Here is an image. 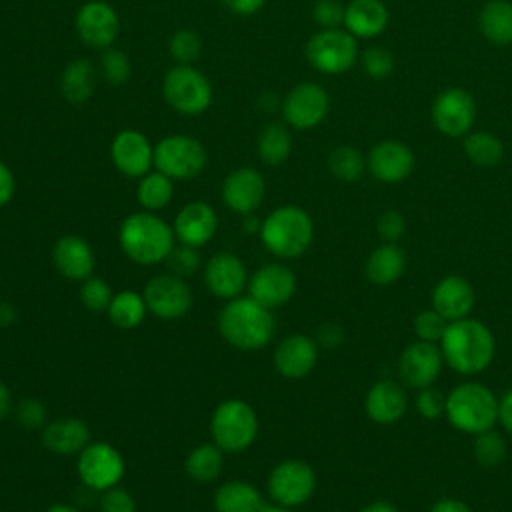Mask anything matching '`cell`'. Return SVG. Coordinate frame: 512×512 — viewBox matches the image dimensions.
<instances>
[{
  "label": "cell",
  "mask_w": 512,
  "mask_h": 512,
  "mask_svg": "<svg viewBox=\"0 0 512 512\" xmlns=\"http://www.w3.org/2000/svg\"><path fill=\"white\" fill-rule=\"evenodd\" d=\"M174 240V228L148 210L126 216L118 230L122 252L142 266L166 260L174 250Z\"/></svg>",
  "instance_id": "obj_3"
},
{
  "label": "cell",
  "mask_w": 512,
  "mask_h": 512,
  "mask_svg": "<svg viewBox=\"0 0 512 512\" xmlns=\"http://www.w3.org/2000/svg\"><path fill=\"white\" fill-rule=\"evenodd\" d=\"M344 340V332L338 324H324L320 330H318V344L326 346V348H336L340 346Z\"/></svg>",
  "instance_id": "obj_53"
},
{
  "label": "cell",
  "mask_w": 512,
  "mask_h": 512,
  "mask_svg": "<svg viewBox=\"0 0 512 512\" xmlns=\"http://www.w3.org/2000/svg\"><path fill=\"white\" fill-rule=\"evenodd\" d=\"M14 414H16L18 424L26 430H36L46 424V408L36 398H26V400L18 402Z\"/></svg>",
  "instance_id": "obj_46"
},
{
  "label": "cell",
  "mask_w": 512,
  "mask_h": 512,
  "mask_svg": "<svg viewBox=\"0 0 512 512\" xmlns=\"http://www.w3.org/2000/svg\"><path fill=\"white\" fill-rule=\"evenodd\" d=\"M42 444L58 456L80 454L90 444V428L80 418H58L42 426Z\"/></svg>",
  "instance_id": "obj_27"
},
{
  "label": "cell",
  "mask_w": 512,
  "mask_h": 512,
  "mask_svg": "<svg viewBox=\"0 0 512 512\" xmlns=\"http://www.w3.org/2000/svg\"><path fill=\"white\" fill-rule=\"evenodd\" d=\"M260 240L278 258H296L308 250L314 238L310 214L300 206H280L260 224Z\"/></svg>",
  "instance_id": "obj_4"
},
{
  "label": "cell",
  "mask_w": 512,
  "mask_h": 512,
  "mask_svg": "<svg viewBox=\"0 0 512 512\" xmlns=\"http://www.w3.org/2000/svg\"><path fill=\"white\" fill-rule=\"evenodd\" d=\"M406 270V254L396 242H382L366 260V276L376 286L394 284Z\"/></svg>",
  "instance_id": "obj_29"
},
{
  "label": "cell",
  "mask_w": 512,
  "mask_h": 512,
  "mask_svg": "<svg viewBox=\"0 0 512 512\" xmlns=\"http://www.w3.org/2000/svg\"><path fill=\"white\" fill-rule=\"evenodd\" d=\"M416 408H418V412H420L424 418H428V420L438 418L440 414H444L446 396H442L440 390L426 386V388H422V390L418 392Z\"/></svg>",
  "instance_id": "obj_49"
},
{
  "label": "cell",
  "mask_w": 512,
  "mask_h": 512,
  "mask_svg": "<svg viewBox=\"0 0 512 512\" xmlns=\"http://www.w3.org/2000/svg\"><path fill=\"white\" fill-rule=\"evenodd\" d=\"M258 158L268 166L284 164L292 154V132L286 122L266 124L256 142Z\"/></svg>",
  "instance_id": "obj_33"
},
{
  "label": "cell",
  "mask_w": 512,
  "mask_h": 512,
  "mask_svg": "<svg viewBox=\"0 0 512 512\" xmlns=\"http://www.w3.org/2000/svg\"><path fill=\"white\" fill-rule=\"evenodd\" d=\"M258 434V416L254 408L238 398L220 402L210 418L212 442L222 452L246 450Z\"/></svg>",
  "instance_id": "obj_6"
},
{
  "label": "cell",
  "mask_w": 512,
  "mask_h": 512,
  "mask_svg": "<svg viewBox=\"0 0 512 512\" xmlns=\"http://www.w3.org/2000/svg\"><path fill=\"white\" fill-rule=\"evenodd\" d=\"M360 512H398L390 502H372L364 506Z\"/></svg>",
  "instance_id": "obj_58"
},
{
  "label": "cell",
  "mask_w": 512,
  "mask_h": 512,
  "mask_svg": "<svg viewBox=\"0 0 512 512\" xmlns=\"http://www.w3.org/2000/svg\"><path fill=\"white\" fill-rule=\"evenodd\" d=\"M376 230H378V236L382 238V242H398L406 230L404 216L398 210H386L378 216Z\"/></svg>",
  "instance_id": "obj_48"
},
{
  "label": "cell",
  "mask_w": 512,
  "mask_h": 512,
  "mask_svg": "<svg viewBox=\"0 0 512 512\" xmlns=\"http://www.w3.org/2000/svg\"><path fill=\"white\" fill-rule=\"evenodd\" d=\"M328 170L340 182H356L366 170V156L350 144L336 146L328 156Z\"/></svg>",
  "instance_id": "obj_38"
},
{
  "label": "cell",
  "mask_w": 512,
  "mask_h": 512,
  "mask_svg": "<svg viewBox=\"0 0 512 512\" xmlns=\"http://www.w3.org/2000/svg\"><path fill=\"white\" fill-rule=\"evenodd\" d=\"M448 324L450 322L442 314H438L434 308H430V310H422L420 314H416V318H414V332H416L418 340L440 344Z\"/></svg>",
  "instance_id": "obj_44"
},
{
  "label": "cell",
  "mask_w": 512,
  "mask_h": 512,
  "mask_svg": "<svg viewBox=\"0 0 512 512\" xmlns=\"http://www.w3.org/2000/svg\"><path fill=\"white\" fill-rule=\"evenodd\" d=\"M430 116L440 134L450 138H462L474 128L476 100L464 88H444L434 98Z\"/></svg>",
  "instance_id": "obj_11"
},
{
  "label": "cell",
  "mask_w": 512,
  "mask_h": 512,
  "mask_svg": "<svg viewBox=\"0 0 512 512\" xmlns=\"http://www.w3.org/2000/svg\"><path fill=\"white\" fill-rule=\"evenodd\" d=\"M174 236L186 246L200 248L208 244L218 228V216L208 202H188L174 218Z\"/></svg>",
  "instance_id": "obj_22"
},
{
  "label": "cell",
  "mask_w": 512,
  "mask_h": 512,
  "mask_svg": "<svg viewBox=\"0 0 512 512\" xmlns=\"http://www.w3.org/2000/svg\"><path fill=\"white\" fill-rule=\"evenodd\" d=\"M162 96L178 114L198 116L212 104V84L192 64H176L162 78Z\"/></svg>",
  "instance_id": "obj_8"
},
{
  "label": "cell",
  "mask_w": 512,
  "mask_h": 512,
  "mask_svg": "<svg viewBox=\"0 0 512 512\" xmlns=\"http://www.w3.org/2000/svg\"><path fill=\"white\" fill-rule=\"evenodd\" d=\"M390 22V12L384 0H350L344 10V30L356 40L378 38Z\"/></svg>",
  "instance_id": "obj_26"
},
{
  "label": "cell",
  "mask_w": 512,
  "mask_h": 512,
  "mask_svg": "<svg viewBox=\"0 0 512 512\" xmlns=\"http://www.w3.org/2000/svg\"><path fill=\"white\" fill-rule=\"evenodd\" d=\"M264 176L252 166H240L226 174L222 182V200L236 214H252L264 200Z\"/></svg>",
  "instance_id": "obj_19"
},
{
  "label": "cell",
  "mask_w": 512,
  "mask_h": 512,
  "mask_svg": "<svg viewBox=\"0 0 512 512\" xmlns=\"http://www.w3.org/2000/svg\"><path fill=\"white\" fill-rule=\"evenodd\" d=\"M406 406L404 388L392 380L376 382L364 398V410L376 424H394L404 416Z\"/></svg>",
  "instance_id": "obj_28"
},
{
  "label": "cell",
  "mask_w": 512,
  "mask_h": 512,
  "mask_svg": "<svg viewBox=\"0 0 512 512\" xmlns=\"http://www.w3.org/2000/svg\"><path fill=\"white\" fill-rule=\"evenodd\" d=\"M110 158L120 174L142 178L154 166V146L140 130L124 128L112 138Z\"/></svg>",
  "instance_id": "obj_16"
},
{
  "label": "cell",
  "mask_w": 512,
  "mask_h": 512,
  "mask_svg": "<svg viewBox=\"0 0 512 512\" xmlns=\"http://www.w3.org/2000/svg\"><path fill=\"white\" fill-rule=\"evenodd\" d=\"M478 28L494 46L512 44V2L486 0L478 12Z\"/></svg>",
  "instance_id": "obj_30"
},
{
  "label": "cell",
  "mask_w": 512,
  "mask_h": 512,
  "mask_svg": "<svg viewBox=\"0 0 512 512\" xmlns=\"http://www.w3.org/2000/svg\"><path fill=\"white\" fill-rule=\"evenodd\" d=\"M100 70H102V76H104V80L108 84L122 86L132 76V62H130V58H128V54L124 50L112 46V48L102 50Z\"/></svg>",
  "instance_id": "obj_40"
},
{
  "label": "cell",
  "mask_w": 512,
  "mask_h": 512,
  "mask_svg": "<svg viewBox=\"0 0 512 512\" xmlns=\"http://www.w3.org/2000/svg\"><path fill=\"white\" fill-rule=\"evenodd\" d=\"M166 260L172 262V268H174L178 274H190V272H194V270L198 268V254H196V248L186 246V244H182L180 248H174Z\"/></svg>",
  "instance_id": "obj_50"
},
{
  "label": "cell",
  "mask_w": 512,
  "mask_h": 512,
  "mask_svg": "<svg viewBox=\"0 0 512 512\" xmlns=\"http://www.w3.org/2000/svg\"><path fill=\"white\" fill-rule=\"evenodd\" d=\"M462 150L466 158L480 168L498 166L504 158L502 140L486 130H470L466 136H462Z\"/></svg>",
  "instance_id": "obj_34"
},
{
  "label": "cell",
  "mask_w": 512,
  "mask_h": 512,
  "mask_svg": "<svg viewBox=\"0 0 512 512\" xmlns=\"http://www.w3.org/2000/svg\"><path fill=\"white\" fill-rule=\"evenodd\" d=\"M264 506L260 490L244 480L224 482L214 492L216 512H260Z\"/></svg>",
  "instance_id": "obj_32"
},
{
  "label": "cell",
  "mask_w": 512,
  "mask_h": 512,
  "mask_svg": "<svg viewBox=\"0 0 512 512\" xmlns=\"http://www.w3.org/2000/svg\"><path fill=\"white\" fill-rule=\"evenodd\" d=\"M16 192V178L6 162L0 160V208H4Z\"/></svg>",
  "instance_id": "obj_52"
},
{
  "label": "cell",
  "mask_w": 512,
  "mask_h": 512,
  "mask_svg": "<svg viewBox=\"0 0 512 512\" xmlns=\"http://www.w3.org/2000/svg\"><path fill=\"white\" fill-rule=\"evenodd\" d=\"M46 512H80V510L70 504H52Z\"/></svg>",
  "instance_id": "obj_59"
},
{
  "label": "cell",
  "mask_w": 512,
  "mask_h": 512,
  "mask_svg": "<svg viewBox=\"0 0 512 512\" xmlns=\"http://www.w3.org/2000/svg\"><path fill=\"white\" fill-rule=\"evenodd\" d=\"M148 312L162 320H176L192 306L190 286L174 274H160L148 280L142 292Z\"/></svg>",
  "instance_id": "obj_15"
},
{
  "label": "cell",
  "mask_w": 512,
  "mask_h": 512,
  "mask_svg": "<svg viewBox=\"0 0 512 512\" xmlns=\"http://www.w3.org/2000/svg\"><path fill=\"white\" fill-rule=\"evenodd\" d=\"M318 360V342L304 334L286 336L274 350V368L280 376L298 380L312 372Z\"/></svg>",
  "instance_id": "obj_23"
},
{
  "label": "cell",
  "mask_w": 512,
  "mask_h": 512,
  "mask_svg": "<svg viewBox=\"0 0 512 512\" xmlns=\"http://www.w3.org/2000/svg\"><path fill=\"white\" fill-rule=\"evenodd\" d=\"M204 282L214 296L232 300L248 286V272L236 254L218 252L204 266Z\"/></svg>",
  "instance_id": "obj_21"
},
{
  "label": "cell",
  "mask_w": 512,
  "mask_h": 512,
  "mask_svg": "<svg viewBox=\"0 0 512 512\" xmlns=\"http://www.w3.org/2000/svg\"><path fill=\"white\" fill-rule=\"evenodd\" d=\"M316 488V474L302 460H284L268 476V494L274 504L296 508L310 500Z\"/></svg>",
  "instance_id": "obj_13"
},
{
  "label": "cell",
  "mask_w": 512,
  "mask_h": 512,
  "mask_svg": "<svg viewBox=\"0 0 512 512\" xmlns=\"http://www.w3.org/2000/svg\"><path fill=\"white\" fill-rule=\"evenodd\" d=\"M296 290V276L284 264H266L258 268L248 280V294L266 308L286 304Z\"/></svg>",
  "instance_id": "obj_20"
},
{
  "label": "cell",
  "mask_w": 512,
  "mask_h": 512,
  "mask_svg": "<svg viewBox=\"0 0 512 512\" xmlns=\"http://www.w3.org/2000/svg\"><path fill=\"white\" fill-rule=\"evenodd\" d=\"M204 144L188 134H170L154 144V168L172 180H192L206 168Z\"/></svg>",
  "instance_id": "obj_9"
},
{
  "label": "cell",
  "mask_w": 512,
  "mask_h": 512,
  "mask_svg": "<svg viewBox=\"0 0 512 512\" xmlns=\"http://www.w3.org/2000/svg\"><path fill=\"white\" fill-rule=\"evenodd\" d=\"M442 364L444 356L440 344L416 340L404 348L398 360V372L408 386L422 390L438 378Z\"/></svg>",
  "instance_id": "obj_18"
},
{
  "label": "cell",
  "mask_w": 512,
  "mask_h": 512,
  "mask_svg": "<svg viewBox=\"0 0 512 512\" xmlns=\"http://www.w3.org/2000/svg\"><path fill=\"white\" fill-rule=\"evenodd\" d=\"M168 52L176 64H194L202 54V38L190 28H180L170 36Z\"/></svg>",
  "instance_id": "obj_39"
},
{
  "label": "cell",
  "mask_w": 512,
  "mask_h": 512,
  "mask_svg": "<svg viewBox=\"0 0 512 512\" xmlns=\"http://www.w3.org/2000/svg\"><path fill=\"white\" fill-rule=\"evenodd\" d=\"M74 28L84 46L106 50L114 46L120 34V16L106 0H88L78 8Z\"/></svg>",
  "instance_id": "obj_14"
},
{
  "label": "cell",
  "mask_w": 512,
  "mask_h": 512,
  "mask_svg": "<svg viewBox=\"0 0 512 512\" xmlns=\"http://www.w3.org/2000/svg\"><path fill=\"white\" fill-rule=\"evenodd\" d=\"M112 290L110 286L96 276H90L82 282L80 286V302L84 304L86 310L90 312H104L108 310L110 302H112Z\"/></svg>",
  "instance_id": "obj_43"
},
{
  "label": "cell",
  "mask_w": 512,
  "mask_h": 512,
  "mask_svg": "<svg viewBox=\"0 0 512 512\" xmlns=\"http://www.w3.org/2000/svg\"><path fill=\"white\" fill-rule=\"evenodd\" d=\"M78 476L90 490L104 492L118 486L124 476V458L108 442H90L78 454Z\"/></svg>",
  "instance_id": "obj_12"
},
{
  "label": "cell",
  "mask_w": 512,
  "mask_h": 512,
  "mask_svg": "<svg viewBox=\"0 0 512 512\" xmlns=\"http://www.w3.org/2000/svg\"><path fill=\"white\" fill-rule=\"evenodd\" d=\"M416 166V156L412 148L400 140H380L376 142L368 156V172L384 184H398L406 180Z\"/></svg>",
  "instance_id": "obj_17"
},
{
  "label": "cell",
  "mask_w": 512,
  "mask_h": 512,
  "mask_svg": "<svg viewBox=\"0 0 512 512\" xmlns=\"http://www.w3.org/2000/svg\"><path fill=\"white\" fill-rule=\"evenodd\" d=\"M12 410V396H10V388L0 382V422L10 414Z\"/></svg>",
  "instance_id": "obj_56"
},
{
  "label": "cell",
  "mask_w": 512,
  "mask_h": 512,
  "mask_svg": "<svg viewBox=\"0 0 512 512\" xmlns=\"http://www.w3.org/2000/svg\"><path fill=\"white\" fill-rule=\"evenodd\" d=\"M136 196L144 210H148V212L162 210L164 206L170 204V200L174 196V180L168 178L166 174H162L160 170H150L148 174H144L140 178Z\"/></svg>",
  "instance_id": "obj_36"
},
{
  "label": "cell",
  "mask_w": 512,
  "mask_h": 512,
  "mask_svg": "<svg viewBox=\"0 0 512 512\" xmlns=\"http://www.w3.org/2000/svg\"><path fill=\"white\" fill-rule=\"evenodd\" d=\"M282 118L292 130H312L320 126L330 112V94L316 82L292 86L280 104Z\"/></svg>",
  "instance_id": "obj_10"
},
{
  "label": "cell",
  "mask_w": 512,
  "mask_h": 512,
  "mask_svg": "<svg viewBox=\"0 0 512 512\" xmlns=\"http://www.w3.org/2000/svg\"><path fill=\"white\" fill-rule=\"evenodd\" d=\"M96 70L86 58L70 60L60 74V92L70 104H84L94 94Z\"/></svg>",
  "instance_id": "obj_31"
},
{
  "label": "cell",
  "mask_w": 512,
  "mask_h": 512,
  "mask_svg": "<svg viewBox=\"0 0 512 512\" xmlns=\"http://www.w3.org/2000/svg\"><path fill=\"white\" fill-rule=\"evenodd\" d=\"M16 320V310L8 302H0V328L10 326Z\"/></svg>",
  "instance_id": "obj_57"
},
{
  "label": "cell",
  "mask_w": 512,
  "mask_h": 512,
  "mask_svg": "<svg viewBox=\"0 0 512 512\" xmlns=\"http://www.w3.org/2000/svg\"><path fill=\"white\" fill-rule=\"evenodd\" d=\"M360 68L372 80H384L394 70V56L384 46H368L358 56Z\"/></svg>",
  "instance_id": "obj_41"
},
{
  "label": "cell",
  "mask_w": 512,
  "mask_h": 512,
  "mask_svg": "<svg viewBox=\"0 0 512 512\" xmlns=\"http://www.w3.org/2000/svg\"><path fill=\"white\" fill-rule=\"evenodd\" d=\"M346 4L338 0H316L312 6V18L320 28H340L344 24Z\"/></svg>",
  "instance_id": "obj_45"
},
{
  "label": "cell",
  "mask_w": 512,
  "mask_h": 512,
  "mask_svg": "<svg viewBox=\"0 0 512 512\" xmlns=\"http://www.w3.org/2000/svg\"><path fill=\"white\" fill-rule=\"evenodd\" d=\"M222 4L230 14L248 18L258 14L266 6V0H222Z\"/></svg>",
  "instance_id": "obj_51"
},
{
  "label": "cell",
  "mask_w": 512,
  "mask_h": 512,
  "mask_svg": "<svg viewBox=\"0 0 512 512\" xmlns=\"http://www.w3.org/2000/svg\"><path fill=\"white\" fill-rule=\"evenodd\" d=\"M52 262L64 278L84 282L92 276L96 258L92 246L84 238L76 234H66L56 240L52 248Z\"/></svg>",
  "instance_id": "obj_25"
},
{
  "label": "cell",
  "mask_w": 512,
  "mask_h": 512,
  "mask_svg": "<svg viewBox=\"0 0 512 512\" xmlns=\"http://www.w3.org/2000/svg\"><path fill=\"white\" fill-rule=\"evenodd\" d=\"M432 308L442 314L448 322L466 318L474 308V288L472 284L458 274L444 276L432 290Z\"/></svg>",
  "instance_id": "obj_24"
},
{
  "label": "cell",
  "mask_w": 512,
  "mask_h": 512,
  "mask_svg": "<svg viewBox=\"0 0 512 512\" xmlns=\"http://www.w3.org/2000/svg\"><path fill=\"white\" fill-rule=\"evenodd\" d=\"M440 350L452 370L470 376L490 366L496 354V340L484 322L466 316L448 324Z\"/></svg>",
  "instance_id": "obj_1"
},
{
  "label": "cell",
  "mask_w": 512,
  "mask_h": 512,
  "mask_svg": "<svg viewBox=\"0 0 512 512\" xmlns=\"http://www.w3.org/2000/svg\"><path fill=\"white\" fill-rule=\"evenodd\" d=\"M304 56L308 64L328 76L348 72L360 56L358 40L344 28H320L314 32L306 46Z\"/></svg>",
  "instance_id": "obj_7"
},
{
  "label": "cell",
  "mask_w": 512,
  "mask_h": 512,
  "mask_svg": "<svg viewBox=\"0 0 512 512\" xmlns=\"http://www.w3.org/2000/svg\"><path fill=\"white\" fill-rule=\"evenodd\" d=\"M274 316L270 308L262 306L250 296H236L228 300L218 316V330L222 338L238 350H260L274 336Z\"/></svg>",
  "instance_id": "obj_2"
},
{
  "label": "cell",
  "mask_w": 512,
  "mask_h": 512,
  "mask_svg": "<svg viewBox=\"0 0 512 512\" xmlns=\"http://www.w3.org/2000/svg\"><path fill=\"white\" fill-rule=\"evenodd\" d=\"M106 312H108L110 322L116 328L132 330L142 324V320L148 312V306H146V300L142 294H138L134 290H122L112 296V302Z\"/></svg>",
  "instance_id": "obj_35"
},
{
  "label": "cell",
  "mask_w": 512,
  "mask_h": 512,
  "mask_svg": "<svg viewBox=\"0 0 512 512\" xmlns=\"http://www.w3.org/2000/svg\"><path fill=\"white\" fill-rule=\"evenodd\" d=\"M430 512H472V510H470V506H468L466 502H462V500H456V498H442V500H438V502L430 508Z\"/></svg>",
  "instance_id": "obj_55"
},
{
  "label": "cell",
  "mask_w": 512,
  "mask_h": 512,
  "mask_svg": "<svg viewBox=\"0 0 512 512\" xmlns=\"http://www.w3.org/2000/svg\"><path fill=\"white\" fill-rule=\"evenodd\" d=\"M474 456L482 466H498L506 458V442L494 430L476 434Z\"/></svg>",
  "instance_id": "obj_42"
},
{
  "label": "cell",
  "mask_w": 512,
  "mask_h": 512,
  "mask_svg": "<svg viewBox=\"0 0 512 512\" xmlns=\"http://www.w3.org/2000/svg\"><path fill=\"white\" fill-rule=\"evenodd\" d=\"M260 512H292V508H286V506H280V504H264L260 508Z\"/></svg>",
  "instance_id": "obj_60"
},
{
  "label": "cell",
  "mask_w": 512,
  "mask_h": 512,
  "mask_svg": "<svg viewBox=\"0 0 512 512\" xmlns=\"http://www.w3.org/2000/svg\"><path fill=\"white\" fill-rule=\"evenodd\" d=\"M100 510L102 512H136V500L128 490L120 486H112L102 492Z\"/></svg>",
  "instance_id": "obj_47"
},
{
  "label": "cell",
  "mask_w": 512,
  "mask_h": 512,
  "mask_svg": "<svg viewBox=\"0 0 512 512\" xmlns=\"http://www.w3.org/2000/svg\"><path fill=\"white\" fill-rule=\"evenodd\" d=\"M222 450L212 444H200L186 456V472L196 482H212L222 472Z\"/></svg>",
  "instance_id": "obj_37"
},
{
  "label": "cell",
  "mask_w": 512,
  "mask_h": 512,
  "mask_svg": "<svg viewBox=\"0 0 512 512\" xmlns=\"http://www.w3.org/2000/svg\"><path fill=\"white\" fill-rule=\"evenodd\" d=\"M498 420L512 434V390H508L498 404Z\"/></svg>",
  "instance_id": "obj_54"
},
{
  "label": "cell",
  "mask_w": 512,
  "mask_h": 512,
  "mask_svg": "<svg viewBox=\"0 0 512 512\" xmlns=\"http://www.w3.org/2000/svg\"><path fill=\"white\" fill-rule=\"evenodd\" d=\"M498 404L500 400H496L492 390L484 384L464 382L446 396L444 414L456 430L476 436L494 428L498 420Z\"/></svg>",
  "instance_id": "obj_5"
}]
</instances>
